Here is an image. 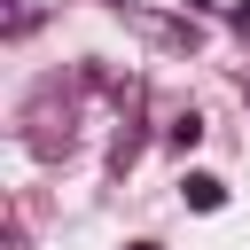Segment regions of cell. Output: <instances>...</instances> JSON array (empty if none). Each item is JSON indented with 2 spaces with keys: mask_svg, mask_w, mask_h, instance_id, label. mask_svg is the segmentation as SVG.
<instances>
[{
  "mask_svg": "<svg viewBox=\"0 0 250 250\" xmlns=\"http://www.w3.org/2000/svg\"><path fill=\"white\" fill-rule=\"evenodd\" d=\"M133 250H156V242H133Z\"/></svg>",
  "mask_w": 250,
  "mask_h": 250,
  "instance_id": "7a4b0ae2",
  "label": "cell"
},
{
  "mask_svg": "<svg viewBox=\"0 0 250 250\" xmlns=\"http://www.w3.org/2000/svg\"><path fill=\"white\" fill-rule=\"evenodd\" d=\"M188 203H195V211H219V203H227V180H211V172H188Z\"/></svg>",
  "mask_w": 250,
  "mask_h": 250,
  "instance_id": "6da1fadb",
  "label": "cell"
}]
</instances>
